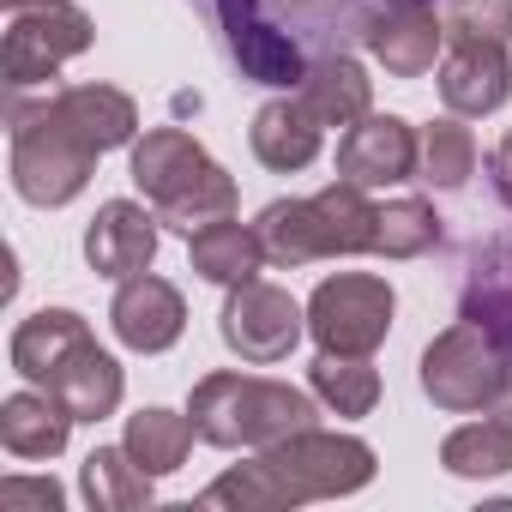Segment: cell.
I'll use <instances>...</instances> for the list:
<instances>
[{"label":"cell","instance_id":"obj_35","mask_svg":"<svg viewBox=\"0 0 512 512\" xmlns=\"http://www.w3.org/2000/svg\"><path fill=\"white\" fill-rule=\"evenodd\" d=\"M386 7H428V0H386Z\"/></svg>","mask_w":512,"mask_h":512},{"label":"cell","instance_id":"obj_32","mask_svg":"<svg viewBox=\"0 0 512 512\" xmlns=\"http://www.w3.org/2000/svg\"><path fill=\"white\" fill-rule=\"evenodd\" d=\"M488 169H494V193L512 205V127H506V139L494 145V157H488Z\"/></svg>","mask_w":512,"mask_h":512},{"label":"cell","instance_id":"obj_7","mask_svg":"<svg viewBox=\"0 0 512 512\" xmlns=\"http://www.w3.org/2000/svg\"><path fill=\"white\" fill-rule=\"evenodd\" d=\"M272 464V476L290 488V500H338V494H356L374 482V446L356 440V434H320V428H302L278 446L260 452Z\"/></svg>","mask_w":512,"mask_h":512},{"label":"cell","instance_id":"obj_28","mask_svg":"<svg viewBox=\"0 0 512 512\" xmlns=\"http://www.w3.org/2000/svg\"><path fill=\"white\" fill-rule=\"evenodd\" d=\"M440 247V217L428 199H392L380 205V223H374V253L386 260H422V253Z\"/></svg>","mask_w":512,"mask_h":512},{"label":"cell","instance_id":"obj_5","mask_svg":"<svg viewBox=\"0 0 512 512\" xmlns=\"http://www.w3.org/2000/svg\"><path fill=\"white\" fill-rule=\"evenodd\" d=\"M7 127H13V187L25 205H67L85 193L91 169H97V145L55 109V97L43 103H25V91H13L7 103Z\"/></svg>","mask_w":512,"mask_h":512},{"label":"cell","instance_id":"obj_25","mask_svg":"<svg viewBox=\"0 0 512 512\" xmlns=\"http://www.w3.org/2000/svg\"><path fill=\"white\" fill-rule=\"evenodd\" d=\"M440 464L464 482H482V476H506L512 470V422L494 416V422H470V428H452L446 446H440Z\"/></svg>","mask_w":512,"mask_h":512},{"label":"cell","instance_id":"obj_10","mask_svg":"<svg viewBox=\"0 0 512 512\" xmlns=\"http://www.w3.org/2000/svg\"><path fill=\"white\" fill-rule=\"evenodd\" d=\"M217 332H223V344H229L241 362H284V356L302 344L308 314L296 308L290 290H278V284H266V278H247V284L229 290V302H223V314H217Z\"/></svg>","mask_w":512,"mask_h":512},{"label":"cell","instance_id":"obj_12","mask_svg":"<svg viewBox=\"0 0 512 512\" xmlns=\"http://www.w3.org/2000/svg\"><path fill=\"white\" fill-rule=\"evenodd\" d=\"M109 326H115V338H121L127 350H139V356H163V350L187 332V302H181L175 284L139 272V278H127V284L115 290V302H109Z\"/></svg>","mask_w":512,"mask_h":512},{"label":"cell","instance_id":"obj_22","mask_svg":"<svg viewBox=\"0 0 512 512\" xmlns=\"http://www.w3.org/2000/svg\"><path fill=\"white\" fill-rule=\"evenodd\" d=\"M79 338H91L85 314H73V308H43V314L19 320V332H13V368H19L31 386H49V374L61 368V356H67Z\"/></svg>","mask_w":512,"mask_h":512},{"label":"cell","instance_id":"obj_11","mask_svg":"<svg viewBox=\"0 0 512 512\" xmlns=\"http://www.w3.org/2000/svg\"><path fill=\"white\" fill-rule=\"evenodd\" d=\"M416 163H422V133L398 115H362L338 139V181L356 187H398L416 175Z\"/></svg>","mask_w":512,"mask_h":512},{"label":"cell","instance_id":"obj_29","mask_svg":"<svg viewBox=\"0 0 512 512\" xmlns=\"http://www.w3.org/2000/svg\"><path fill=\"white\" fill-rule=\"evenodd\" d=\"M199 506H235V512H278V506H296L290 500V488L272 476V464L266 458H253V464H235V470H223L205 494H199Z\"/></svg>","mask_w":512,"mask_h":512},{"label":"cell","instance_id":"obj_24","mask_svg":"<svg viewBox=\"0 0 512 512\" xmlns=\"http://www.w3.org/2000/svg\"><path fill=\"white\" fill-rule=\"evenodd\" d=\"M193 416H175V410H139V416H127V452L139 458V470H151V476H169V470H181L187 464V452H193Z\"/></svg>","mask_w":512,"mask_h":512},{"label":"cell","instance_id":"obj_9","mask_svg":"<svg viewBox=\"0 0 512 512\" xmlns=\"http://www.w3.org/2000/svg\"><path fill=\"white\" fill-rule=\"evenodd\" d=\"M91 13L67 7V0H49V7H25L13 13L7 49H0V73H7V91H31L49 85L73 55L91 49Z\"/></svg>","mask_w":512,"mask_h":512},{"label":"cell","instance_id":"obj_4","mask_svg":"<svg viewBox=\"0 0 512 512\" xmlns=\"http://www.w3.org/2000/svg\"><path fill=\"white\" fill-rule=\"evenodd\" d=\"M374 223L380 205H368V187L332 181L314 199H272L253 229H260L272 266H314L338 260V253H374Z\"/></svg>","mask_w":512,"mask_h":512},{"label":"cell","instance_id":"obj_6","mask_svg":"<svg viewBox=\"0 0 512 512\" xmlns=\"http://www.w3.org/2000/svg\"><path fill=\"white\" fill-rule=\"evenodd\" d=\"M506 386H512V350L476 320L446 326L422 350V392L434 398V410L476 416V410H494Z\"/></svg>","mask_w":512,"mask_h":512},{"label":"cell","instance_id":"obj_31","mask_svg":"<svg viewBox=\"0 0 512 512\" xmlns=\"http://www.w3.org/2000/svg\"><path fill=\"white\" fill-rule=\"evenodd\" d=\"M0 506L7 512H61L67 494H61L55 476H7L0 482Z\"/></svg>","mask_w":512,"mask_h":512},{"label":"cell","instance_id":"obj_8","mask_svg":"<svg viewBox=\"0 0 512 512\" xmlns=\"http://www.w3.org/2000/svg\"><path fill=\"white\" fill-rule=\"evenodd\" d=\"M308 332L326 356H374L392 332V284L368 272H338L308 302Z\"/></svg>","mask_w":512,"mask_h":512},{"label":"cell","instance_id":"obj_14","mask_svg":"<svg viewBox=\"0 0 512 512\" xmlns=\"http://www.w3.org/2000/svg\"><path fill=\"white\" fill-rule=\"evenodd\" d=\"M43 392H55V398L73 410V422H103V416H115L127 380H121V362H115L109 350H97V338H79V344L61 356V368L49 374Z\"/></svg>","mask_w":512,"mask_h":512},{"label":"cell","instance_id":"obj_27","mask_svg":"<svg viewBox=\"0 0 512 512\" xmlns=\"http://www.w3.org/2000/svg\"><path fill=\"white\" fill-rule=\"evenodd\" d=\"M308 386L338 416H368L380 404V374L368 368V356H326L320 350V362L308 368Z\"/></svg>","mask_w":512,"mask_h":512},{"label":"cell","instance_id":"obj_15","mask_svg":"<svg viewBox=\"0 0 512 512\" xmlns=\"http://www.w3.org/2000/svg\"><path fill=\"white\" fill-rule=\"evenodd\" d=\"M440 43H446V25L434 19V7H386L368 25V55L392 79H422L434 67Z\"/></svg>","mask_w":512,"mask_h":512},{"label":"cell","instance_id":"obj_1","mask_svg":"<svg viewBox=\"0 0 512 512\" xmlns=\"http://www.w3.org/2000/svg\"><path fill=\"white\" fill-rule=\"evenodd\" d=\"M229 61L253 85H302L320 55L368 43L374 7L362 0H211Z\"/></svg>","mask_w":512,"mask_h":512},{"label":"cell","instance_id":"obj_20","mask_svg":"<svg viewBox=\"0 0 512 512\" xmlns=\"http://www.w3.org/2000/svg\"><path fill=\"white\" fill-rule=\"evenodd\" d=\"M187 253H193V272H199L205 284H223V290L260 278V266H266L260 229L229 223V217H223V223H205L199 235H187Z\"/></svg>","mask_w":512,"mask_h":512},{"label":"cell","instance_id":"obj_26","mask_svg":"<svg viewBox=\"0 0 512 512\" xmlns=\"http://www.w3.org/2000/svg\"><path fill=\"white\" fill-rule=\"evenodd\" d=\"M476 175V139L458 115L446 121H428L422 127V163H416V181L440 187V193H458L464 181Z\"/></svg>","mask_w":512,"mask_h":512},{"label":"cell","instance_id":"obj_30","mask_svg":"<svg viewBox=\"0 0 512 512\" xmlns=\"http://www.w3.org/2000/svg\"><path fill=\"white\" fill-rule=\"evenodd\" d=\"M446 43L452 49H482V43H506L512 37V0H446Z\"/></svg>","mask_w":512,"mask_h":512},{"label":"cell","instance_id":"obj_19","mask_svg":"<svg viewBox=\"0 0 512 512\" xmlns=\"http://www.w3.org/2000/svg\"><path fill=\"white\" fill-rule=\"evenodd\" d=\"M73 434V410L55 392H13L0 404V446L13 458H55Z\"/></svg>","mask_w":512,"mask_h":512},{"label":"cell","instance_id":"obj_33","mask_svg":"<svg viewBox=\"0 0 512 512\" xmlns=\"http://www.w3.org/2000/svg\"><path fill=\"white\" fill-rule=\"evenodd\" d=\"M0 7H13V13H25V7H49V0H0Z\"/></svg>","mask_w":512,"mask_h":512},{"label":"cell","instance_id":"obj_17","mask_svg":"<svg viewBox=\"0 0 512 512\" xmlns=\"http://www.w3.org/2000/svg\"><path fill=\"white\" fill-rule=\"evenodd\" d=\"M368 97H374V79L356 67V55H320L308 79L296 85V103L320 127H356L368 115Z\"/></svg>","mask_w":512,"mask_h":512},{"label":"cell","instance_id":"obj_16","mask_svg":"<svg viewBox=\"0 0 512 512\" xmlns=\"http://www.w3.org/2000/svg\"><path fill=\"white\" fill-rule=\"evenodd\" d=\"M512 91V67H506V43H482V49H452L440 67V103L452 115H494Z\"/></svg>","mask_w":512,"mask_h":512},{"label":"cell","instance_id":"obj_3","mask_svg":"<svg viewBox=\"0 0 512 512\" xmlns=\"http://www.w3.org/2000/svg\"><path fill=\"white\" fill-rule=\"evenodd\" d=\"M199 440L235 452V446H278L302 428H314V392L290 380H260V374H205L187 404Z\"/></svg>","mask_w":512,"mask_h":512},{"label":"cell","instance_id":"obj_18","mask_svg":"<svg viewBox=\"0 0 512 512\" xmlns=\"http://www.w3.org/2000/svg\"><path fill=\"white\" fill-rule=\"evenodd\" d=\"M320 121L296 103V97H278V103H266L260 115H253V157H260L266 169H278V175H296V169H308L314 157H320Z\"/></svg>","mask_w":512,"mask_h":512},{"label":"cell","instance_id":"obj_23","mask_svg":"<svg viewBox=\"0 0 512 512\" xmlns=\"http://www.w3.org/2000/svg\"><path fill=\"white\" fill-rule=\"evenodd\" d=\"M79 494L91 500V512H139L157 500L151 470H139V458L127 446H97L79 470Z\"/></svg>","mask_w":512,"mask_h":512},{"label":"cell","instance_id":"obj_2","mask_svg":"<svg viewBox=\"0 0 512 512\" xmlns=\"http://www.w3.org/2000/svg\"><path fill=\"white\" fill-rule=\"evenodd\" d=\"M133 187L151 199L157 223L181 235H199L205 223L235 217V181L181 127H151L145 139H133Z\"/></svg>","mask_w":512,"mask_h":512},{"label":"cell","instance_id":"obj_13","mask_svg":"<svg viewBox=\"0 0 512 512\" xmlns=\"http://www.w3.org/2000/svg\"><path fill=\"white\" fill-rule=\"evenodd\" d=\"M85 260H91L97 278H115V284L139 278L157 260V217L145 205H133V199L97 205V217L85 229Z\"/></svg>","mask_w":512,"mask_h":512},{"label":"cell","instance_id":"obj_36","mask_svg":"<svg viewBox=\"0 0 512 512\" xmlns=\"http://www.w3.org/2000/svg\"><path fill=\"white\" fill-rule=\"evenodd\" d=\"M193 7H199V13H211V0H193Z\"/></svg>","mask_w":512,"mask_h":512},{"label":"cell","instance_id":"obj_34","mask_svg":"<svg viewBox=\"0 0 512 512\" xmlns=\"http://www.w3.org/2000/svg\"><path fill=\"white\" fill-rule=\"evenodd\" d=\"M500 416H506V422H512V386H506V398H500Z\"/></svg>","mask_w":512,"mask_h":512},{"label":"cell","instance_id":"obj_21","mask_svg":"<svg viewBox=\"0 0 512 512\" xmlns=\"http://www.w3.org/2000/svg\"><path fill=\"white\" fill-rule=\"evenodd\" d=\"M49 97H55V109H61L97 151L133 145V133H139V109H133V97L115 91V85H67V91H49Z\"/></svg>","mask_w":512,"mask_h":512}]
</instances>
